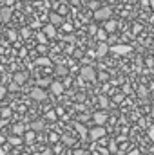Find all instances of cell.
<instances>
[{"label": "cell", "instance_id": "cell-1", "mask_svg": "<svg viewBox=\"0 0 154 155\" xmlns=\"http://www.w3.org/2000/svg\"><path fill=\"white\" fill-rule=\"evenodd\" d=\"M111 15H113V9L111 7H100L98 11H94V20L102 22V20H111Z\"/></svg>", "mask_w": 154, "mask_h": 155}, {"label": "cell", "instance_id": "cell-2", "mask_svg": "<svg viewBox=\"0 0 154 155\" xmlns=\"http://www.w3.org/2000/svg\"><path fill=\"white\" fill-rule=\"evenodd\" d=\"M80 74H82V78L83 79H87V81H94L96 79V71L93 69V67H82V71H80Z\"/></svg>", "mask_w": 154, "mask_h": 155}, {"label": "cell", "instance_id": "cell-3", "mask_svg": "<svg viewBox=\"0 0 154 155\" xmlns=\"http://www.w3.org/2000/svg\"><path fill=\"white\" fill-rule=\"evenodd\" d=\"M103 135H105V128H103V126H96V128H93V130L89 132V139H91V141H100Z\"/></svg>", "mask_w": 154, "mask_h": 155}, {"label": "cell", "instance_id": "cell-4", "mask_svg": "<svg viewBox=\"0 0 154 155\" xmlns=\"http://www.w3.org/2000/svg\"><path fill=\"white\" fill-rule=\"evenodd\" d=\"M29 96H31L35 101H44V99H45V96H47V92H45L44 88H40V87H35V88L29 92Z\"/></svg>", "mask_w": 154, "mask_h": 155}, {"label": "cell", "instance_id": "cell-5", "mask_svg": "<svg viewBox=\"0 0 154 155\" xmlns=\"http://www.w3.org/2000/svg\"><path fill=\"white\" fill-rule=\"evenodd\" d=\"M93 119H94V123H96L98 126H103V124L107 123V119H109V114H107V112H94V114H93Z\"/></svg>", "mask_w": 154, "mask_h": 155}, {"label": "cell", "instance_id": "cell-6", "mask_svg": "<svg viewBox=\"0 0 154 155\" xmlns=\"http://www.w3.org/2000/svg\"><path fill=\"white\" fill-rule=\"evenodd\" d=\"M109 51H111V52H114V54L123 56V54H129V52H131V45H113Z\"/></svg>", "mask_w": 154, "mask_h": 155}, {"label": "cell", "instance_id": "cell-7", "mask_svg": "<svg viewBox=\"0 0 154 155\" xmlns=\"http://www.w3.org/2000/svg\"><path fill=\"white\" fill-rule=\"evenodd\" d=\"M49 20H51V25H54V27L64 24V16L58 15V13H51V15H49Z\"/></svg>", "mask_w": 154, "mask_h": 155}, {"label": "cell", "instance_id": "cell-8", "mask_svg": "<svg viewBox=\"0 0 154 155\" xmlns=\"http://www.w3.org/2000/svg\"><path fill=\"white\" fill-rule=\"evenodd\" d=\"M64 88H65V87H64L60 81H53V83H51V92H53L54 96H60V94H64Z\"/></svg>", "mask_w": 154, "mask_h": 155}, {"label": "cell", "instance_id": "cell-9", "mask_svg": "<svg viewBox=\"0 0 154 155\" xmlns=\"http://www.w3.org/2000/svg\"><path fill=\"white\" fill-rule=\"evenodd\" d=\"M45 128V119H35L33 123H31V130L33 132H40V130H44Z\"/></svg>", "mask_w": 154, "mask_h": 155}, {"label": "cell", "instance_id": "cell-10", "mask_svg": "<svg viewBox=\"0 0 154 155\" xmlns=\"http://www.w3.org/2000/svg\"><path fill=\"white\" fill-rule=\"evenodd\" d=\"M109 49H111V47H109L105 41H103V43H100V45H98V49H96V56H98V58H103V56L109 52Z\"/></svg>", "mask_w": 154, "mask_h": 155}, {"label": "cell", "instance_id": "cell-11", "mask_svg": "<svg viewBox=\"0 0 154 155\" xmlns=\"http://www.w3.org/2000/svg\"><path fill=\"white\" fill-rule=\"evenodd\" d=\"M11 13H13L11 7H2L0 9V22H7L11 18Z\"/></svg>", "mask_w": 154, "mask_h": 155}, {"label": "cell", "instance_id": "cell-12", "mask_svg": "<svg viewBox=\"0 0 154 155\" xmlns=\"http://www.w3.org/2000/svg\"><path fill=\"white\" fill-rule=\"evenodd\" d=\"M44 35H45V36H49V38L56 36V27H54V25H51V24H49V25H45V27H44Z\"/></svg>", "mask_w": 154, "mask_h": 155}, {"label": "cell", "instance_id": "cell-13", "mask_svg": "<svg viewBox=\"0 0 154 155\" xmlns=\"http://www.w3.org/2000/svg\"><path fill=\"white\" fill-rule=\"evenodd\" d=\"M13 79H15V83H16V85H22V83H26V79H27V74H26V72H16Z\"/></svg>", "mask_w": 154, "mask_h": 155}, {"label": "cell", "instance_id": "cell-14", "mask_svg": "<svg viewBox=\"0 0 154 155\" xmlns=\"http://www.w3.org/2000/svg\"><path fill=\"white\" fill-rule=\"evenodd\" d=\"M24 130H26L24 124H15V126H13V135H18V137H20V135L24 134Z\"/></svg>", "mask_w": 154, "mask_h": 155}, {"label": "cell", "instance_id": "cell-15", "mask_svg": "<svg viewBox=\"0 0 154 155\" xmlns=\"http://www.w3.org/2000/svg\"><path fill=\"white\" fill-rule=\"evenodd\" d=\"M62 143L64 144H73L75 143V137L71 134H62Z\"/></svg>", "mask_w": 154, "mask_h": 155}, {"label": "cell", "instance_id": "cell-16", "mask_svg": "<svg viewBox=\"0 0 154 155\" xmlns=\"http://www.w3.org/2000/svg\"><path fill=\"white\" fill-rule=\"evenodd\" d=\"M105 31L114 33L116 31V20H107V22H105Z\"/></svg>", "mask_w": 154, "mask_h": 155}, {"label": "cell", "instance_id": "cell-17", "mask_svg": "<svg viewBox=\"0 0 154 155\" xmlns=\"http://www.w3.org/2000/svg\"><path fill=\"white\" fill-rule=\"evenodd\" d=\"M96 38L100 40V43H103V41L107 40V33H105V29H100V31H96Z\"/></svg>", "mask_w": 154, "mask_h": 155}, {"label": "cell", "instance_id": "cell-18", "mask_svg": "<svg viewBox=\"0 0 154 155\" xmlns=\"http://www.w3.org/2000/svg\"><path fill=\"white\" fill-rule=\"evenodd\" d=\"M7 139H9V143H11V144H22V143H24V139H22V137H18V135H9Z\"/></svg>", "mask_w": 154, "mask_h": 155}, {"label": "cell", "instance_id": "cell-19", "mask_svg": "<svg viewBox=\"0 0 154 155\" xmlns=\"http://www.w3.org/2000/svg\"><path fill=\"white\" fill-rule=\"evenodd\" d=\"M51 83H53V79H49V78L38 79V87H40V88H44V87H51Z\"/></svg>", "mask_w": 154, "mask_h": 155}, {"label": "cell", "instance_id": "cell-20", "mask_svg": "<svg viewBox=\"0 0 154 155\" xmlns=\"http://www.w3.org/2000/svg\"><path fill=\"white\" fill-rule=\"evenodd\" d=\"M75 126H76V130L80 132V135H82V137H87V128H85L83 124H80V123H75Z\"/></svg>", "mask_w": 154, "mask_h": 155}, {"label": "cell", "instance_id": "cell-21", "mask_svg": "<svg viewBox=\"0 0 154 155\" xmlns=\"http://www.w3.org/2000/svg\"><path fill=\"white\" fill-rule=\"evenodd\" d=\"M22 139H24V143H33V141H35V132H29V134H26Z\"/></svg>", "mask_w": 154, "mask_h": 155}, {"label": "cell", "instance_id": "cell-22", "mask_svg": "<svg viewBox=\"0 0 154 155\" xmlns=\"http://www.w3.org/2000/svg\"><path fill=\"white\" fill-rule=\"evenodd\" d=\"M56 74H58V76H65V74H67V69H65L64 65H56Z\"/></svg>", "mask_w": 154, "mask_h": 155}, {"label": "cell", "instance_id": "cell-23", "mask_svg": "<svg viewBox=\"0 0 154 155\" xmlns=\"http://www.w3.org/2000/svg\"><path fill=\"white\" fill-rule=\"evenodd\" d=\"M100 107H102V108H107V107H109V99H107L105 96H100Z\"/></svg>", "mask_w": 154, "mask_h": 155}, {"label": "cell", "instance_id": "cell-24", "mask_svg": "<svg viewBox=\"0 0 154 155\" xmlns=\"http://www.w3.org/2000/svg\"><path fill=\"white\" fill-rule=\"evenodd\" d=\"M37 63H40V65H49L51 61H49V58H38V61Z\"/></svg>", "mask_w": 154, "mask_h": 155}, {"label": "cell", "instance_id": "cell-25", "mask_svg": "<svg viewBox=\"0 0 154 155\" xmlns=\"http://www.w3.org/2000/svg\"><path fill=\"white\" fill-rule=\"evenodd\" d=\"M0 114L4 117H9L11 116V110H9V108H0Z\"/></svg>", "mask_w": 154, "mask_h": 155}, {"label": "cell", "instance_id": "cell-26", "mask_svg": "<svg viewBox=\"0 0 154 155\" xmlns=\"http://www.w3.org/2000/svg\"><path fill=\"white\" fill-rule=\"evenodd\" d=\"M44 119H51V121H54V119H56V114H54V112H47Z\"/></svg>", "mask_w": 154, "mask_h": 155}, {"label": "cell", "instance_id": "cell-27", "mask_svg": "<svg viewBox=\"0 0 154 155\" xmlns=\"http://www.w3.org/2000/svg\"><path fill=\"white\" fill-rule=\"evenodd\" d=\"M5 92H7V90H5V87H0V97H4V96H5Z\"/></svg>", "mask_w": 154, "mask_h": 155}, {"label": "cell", "instance_id": "cell-28", "mask_svg": "<svg viewBox=\"0 0 154 155\" xmlns=\"http://www.w3.org/2000/svg\"><path fill=\"white\" fill-rule=\"evenodd\" d=\"M42 155H54V152H53V150H44Z\"/></svg>", "mask_w": 154, "mask_h": 155}, {"label": "cell", "instance_id": "cell-29", "mask_svg": "<svg viewBox=\"0 0 154 155\" xmlns=\"http://www.w3.org/2000/svg\"><path fill=\"white\" fill-rule=\"evenodd\" d=\"M64 29H65V31H71V29H73V25H71V24H64Z\"/></svg>", "mask_w": 154, "mask_h": 155}, {"label": "cell", "instance_id": "cell-30", "mask_svg": "<svg viewBox=\"0 0 154 155\" xmlns=\"http://www.w3.org/2000/svg\"><path fill=\"white\" fill-rule=\"evenodd\" d=\"M149 137L154 141V128H151V130H149Z\"/></svg>", "mask_w": 154, "mask_h": 155}, {"label": "cell", "instance_id": "cell-31", "mask_svg": "<svg viewBox=\"0 0 154 155\" xmlns=\"http://www.w3.org/2000/svg\"><path fill=\"white\" fill-rule=\"evenodd\" d=\"M127 155H140V150H132V152H129Z\"/></svg>", "mask_w": 154, "mask_h": 155}, {"label": "cell", "instance_id": "cell-32", "mask_svg": "<svg viewBox=\"0 0 154 155\" xmlns=\"http://www.w3.org/2000/svg\"><path fill=\"white\" fill-rule=\"evenodd\" d=\"M109 152H111V153H114V152H116V146H114V143L111 144V150H109Z\"/></svg>", "mask_w": 154, "mask_h": 155}, {"label": "cell", "instance_id": "cell-33", "mask_svg": "<svg viewBox=\"0 0 154 155\" xmlns=\"http://www.w3.org/2000/svg\"><path fill=\"white\" fill-rule=\"evenodd\" d=\"M38 40H40V41H45V40H47V36H44V35H40V36H38Z\"/></svg>", "mask_w": 154, "mask_h": 155}, {"label": "cell", "instance_id": "cell-34", "mask_svg": "<svg viewBox=\"0 0 154 155\" xmlns=\"http://www.w3.org/2000/svg\"><path fill=\"white\" fill-rule=\"evenodd\" d=\"M149 4H151V9L154 11V0H149Z\"/></svg>", "mask_w": 154, "mask_h": 155}, {"label": "cell", "instance_id": "cell-35", "mask_svg": "<svg viewBox=\"0 0 154 155\" xmlns=\"http://www.w3.org/2000/svg\"><path fill=\"white\" fill-rule=\"evenodd\" d=\"M151 116L154 117V105H152V107H151Z\"/></svg>", "mask_w": 154, "mask_h": 155}, {"label": "cell", "instance_id": "cell-36", "mask_svg": "<svg viewBox=\"0 0 154 155\" xmlns=\"http://www.w3.org/2000/svg\"><path fill=\"white\" fill-rule=\"evenodd\" d=\"M4 124H5V121H2V119H0V126H4Z\"/></svg>", "mask_w": 154, "mask_h": 155}, {"label": "cell", "instance_id": "cell-37", "mask_svg": "<svg viewBox=\"0 0 154 155\" xmlns=\"http://www.w3.org/2000/svg\"><path fill=\"white\" fill-rule=\"evenodd\" d=\"M2 143H4V135H0V144H2Z\"/></svg>", "mask_w": 154, "mask_h": 155}, {"label": "cell", "instance_id": "cell-38", "mask_svg": "<svg viewBox=\"0 0 154 155\" xmlns=\"http://www.w3.org/2000/svg\"><path fill=\"white\" fill-rule=\"evenodd\" d=\"M0 5H4V0H0Z\"/></svg>", "mask_w": 154, "mask_h": 155}]
</instances>
